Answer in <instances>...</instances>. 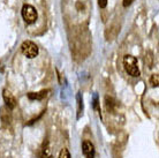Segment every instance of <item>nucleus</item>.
<instances>
[{
  "label": "nucleus",
  "mask_w": 159,
  "mask_h": 158,
  "mask_svg": "<svg viewBox=\"0 0 159 158\" xmlns=\"http://www.w3.org/2000/svg\"><path fill=\"white\" fill-rule=\"evenodd\" d=\"M123 66H125V69L130 76H134V77H139V66H137V60H136L135 57L133 55H125L123 58Z\"/></svg>",
  "instance_id": "1"
},
{
  "label": "nucleus",
  "mask_w": 159,
  "mask_h": 158,
  "mask_svg": "<svg viewBox=\"0 0 159 158\" xmlns=\"http://www.w3.org/2000/svg\"><path fill=\"white\" fill-rule=\"evenodd\" d=\"M22 17L27 24H34L38 17L36 8L31 5H24L22 7Z\"/></svg>",
  "instance_id": "2"
},
{
  "label": "nucleus",
  "mask_w": 159,
  "mask_h": 158,
  "mask_svg": "<svg viewBox=\"0 0 159 158\" xmlns=\"http://www.w3.org/2000/svg\"><path fill=\"white\" fill-rule=\"evenodd\" d=\"M21 51L29 59L36 58L38 55V52H39L38 51V46L31 40H24L22 45H21Z\"/></svg>",
  "instance_id": "3"
},
{
  "label": "nucleus",
  "mask_w": 159,
  "mask_h": 158,
  "mask_svg": "<svg viewBox=\"0 0 159 158\" xmlns=\"http://www.w3.org/2000/svg\"><path fill=\"white\" fill-rule=\"evenodd\" d=\"M2 97H4V100H5L6 106H7L9 110H13V109L16 106L15 97L12 95V92H11L9 90H7V89H4V91H2Z\"/></svg>",
  "instance_id": "4"
},
{
  "label": "nucleus",
  "mask_w": 159,
  "mask_h": 158,
  "mask_svg": "<svg viewBox=\"0 0 159 158\" xmlns=\"http://www.w3.org/2000/svg\"><path fill=\"white\" fill-rule=\"evenodd\" d=\"M82 149L85 158H95V146L90 141H84L82 144Z\"/></svg>",
  "instance_id": "5"
},
{
  "label": "nucleus",
  "mask_w": 159,
  "mask_h": 158,
  "mask_svg": "<svg viewBox=\"0 0 159 158\" xmlns=\"http://www.w3.org/2000/svg\"><path fill=\"white\" fill-rule=\"evenodd\" d=\"M0 118H1V121L5 126H8L11 125V121H12V115H11V112H9V109L7 106H2L0 109Z\"/></svg>",
  "instance_id": "6"
},
{
  "label": "nucleus",
  "mask_w": 159,
  "mask_h": 158,
  "mask_svg": "<svg viewBox=\"0 0 159 158\" xmlns=\"http://www.w3.org/2000/svg\"><path fill=\"white\" fill-rule=\"evenodd\" d=\"M48 92V90H42L39 92H29L28 98L31 99V100H40V99H43L46 96Z\"/></svg>",
  "instance_id": "7"
},
{
  "label": "nucleus",
  "mask_w": 159,
  "mask_h": 158,
  "mask_svg": "<svg viewBox=\"0 0 159 158\" xmlns=\"http://www.w3.org/2000/svg\"><path fill=\"white\" fill-rule=\"evenodd\" d=\"M105 106L108 111H113V109L116 106V100L110 96H105Z\"/></svg>",
  "instance_id": "8"
},
{
  "label": "nucleus",
  "mask_w": 159,
  "mask_h": 158,
  "mask_svg": "<svg viewBox=\"0 0 159 158\" xmlns=\"http://www.w3.org/2000/svg\"><path fill=\"white\" fill-rule=\"evenodd\" d=\"M150 83H151L152 87H158V83H159L158 74H152L151 79H150Z\"/></svg>",
  "instance_id": "9"
},
{
  "label": "nucleus",
  "mask_w": 159,
  "mask_h": 158,
  "mask_svg": "<svg viewBox=\"0 0 159 158\" xmlns=\"http://www.w3.org/2000/svg\"><path fill=\"white\" fill-rule=\"evenodd\" d=\"M59 158H70V154H69L68 149H65V148H64L62 150L60 151Z\"/></svg>",
  "instance_id": "10"
},
{
  "label": "nucleus",
  "mask_w": 159,
  "mask_h": 158,
  "mask_svg": "<svg viewBox=\"0 0 159 158\" xmlns=\"http://www.w3.org/2000/svg\"><path fill=\"white\" fill-rule=\"evenodd\" d=\"M77 103H79V113H81V111L83 109V104H82V98H81V94H77Z\"/></svg>",
  "instance_id": "11"
},
{
  "label": "nucleus",
  "mask_w": 159,
  "mask_h": 158,
  "mask_svg": "<svg viewBox=\"0 0 159 158\" xmlns=\"http://www.w3.org/2000/svg\"><path fill=\"white\" fill-rule=\"evenodd\" d=\"M98 5L100 8H105L107 6V0H98Z\"/></svg>",
  "instance_id": "12"
},
{
  "label": "nucleus",
  "mask_w": 159,
  "mask_h": 158,
  "mask_svg": "<svg viewBox=\"0 0 159 158\" xmlns=\"http://www.w3.org/2000/svg\"><path fill=\"white\" fill-rule=\"evenodd\" d=\"M133 1H134V0H123V2H122L123 7H125V8L129 7V6L133 4Z\"/></svg>",
  "instance_id": "13"
},
{
  "label": "nucleus",
  "mask_w": 159,
  "mask_h": 158,
  "mask_svg": "<svg viewBox=\"0 0 159 158\" xmlns=\"http://www.w3.org/2000/svg\"><path fill=\"white\" fill-rule=\"evenodd\" d=\"M46 158H53V157H52V156H48Z\"/></svg>",
  "instance_id": "14"
}]
</instances>
